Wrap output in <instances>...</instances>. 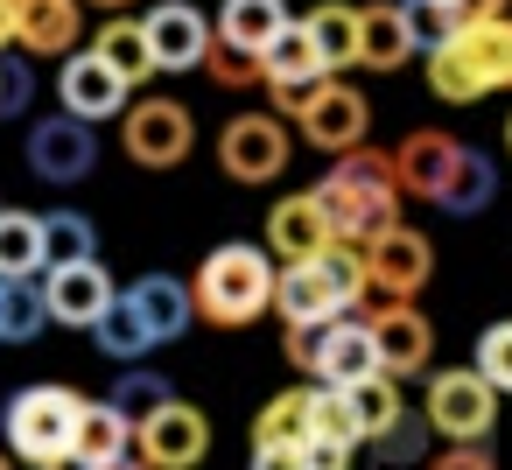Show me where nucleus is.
Returning <instances> with one entry per match:
<instances>
[{
	"label": "nucleus",
	"mask_w": 512,
	"mask_h": 470,
	"mask_svg": "<svg viewBox=\"0 0 512 470\" xmlns=\"http://www.w3.org/2000/svg\"><path fill=\"white\" fill-rule=\"evenodd\" d=\"M92 50H99L127 85H141V78L162 71V57H155V43H148V22H134V15H106V29L92 36Z\"/></svg>",
	"instance_id": "obj_25"
},
{
	"label": "nucleus",
	"mask_w": 512,
	"mask_h": 470,
	"mask_svg": "<svg viewBox=\"0 0 512 470\" xmlns=\"http://www.w3.org/2000/svg\"><path fill=\"white\" fill-rule=\"evenodd\" d=\"M288 22H295V15H288V0H225V8H218V43L260 57Z\"/></svg>",
	"instance_id": "obj_24"
},
{
	"label": "nucleus",
	"mask_w": 512,
	"mask_h": 470,
	"mask_svg": "<svg viewBox=\"0 0 512 470\" xmlns=\"http://www.w3.org/2000/svg\"><path fill=\"white\" fill-rule=\"evenodd\" d=\"M470 365H477V372H484L498 393H512V316H505V323H491V330H477Z\"/></svg>",
	"instance_id": "obj_39"
},
{
	"label": "nucleus",
	"mask_w": 512,
	"mask_h": 470,
	"mask_svg": "<svg viewBox=\"0 0 512 470\" xmlns=\"http://www.w3.org/2000/svg\"><path fill=\"white\" fill-rule=\"evenodd\" d=\"M190 288H197V316H204V323H218V330H246V323H260V316L274 309L281 267H274L267 246L232 239V246H211V253H204V267H197Z\"/></svg>",
	"instance_id": "obj_2"
},
{
	"label": "nucleus",
	"mask_w": 512,
	"mask_h": 470,
	"mask_svg": "<svg viewBox=\"0 0 512 470\" xmlns=\"http://www.w3.org/2000/svg\"><path fill=\"white\" fill-rule=\"evenodd\" d=\"M274 309H281V323H323V316H351V309L330 295V281H323V267H316V260H288V267H281Z\"/></svg>",
	"instance_id": "obj_22"
},
{
	"label": "nucleus",
	"mask_w": 512,
	"mask_h": 470,
	"mask_svg": "<svg viewBox=\"0 0 512 470\" xmlns=\"http://www.w3.org/2000/svg\"><path fill=\"white\" fill-rule=\"evenodd\" d=\"M29 470H50V463H29Z\"/></svg>",
	"instance_id": "obj_52"
},
{
	"label": "nucleus",
	"mask_w": 512,
	"mask_h": 470,
	"mask_svg": "<svg viewBox=\"0 0 512 470\" xmlns=\"http://www.w3.org/2000/svg\"><path fill=\"white\" fill-rule=\"evenodd\" d=\"M120 148L141 162V169H176L190 148H197V120L183 99H134L120 113Z\"/></svg>",
	"instance_id": "obj_6"
},
{
	"label": "nucleus",
	"mask_w": 512,
	"mask_h": 470,
	"mask_svg": "<svg viewBox=\"0 0 512 470\" xmlns=\"http://www.w3.org/2000/svg\"><path fill=\"white\" fill-rule=\"evenodd\" d=\"M414 50V29H407V8L400 0H372V8H358V64L365 71H400Z\"/></svg>",
	"instance_id": "obj_20"
},
{
	"label": "nucleus",
	"mask_w": 512,
	"mask_h": 470,
	"mask_svg": "<svg viewBox=\"0 0 512 470\" xmlns=\"http://www.w3.org/2000/svg\"><path fill=\"white\" fill-rule=\"evenodd\" d=\"M407 8V29H414V50L428 57V50H442L463 22H456V8H442V0H400Z\"/></svg>",
	"instance_id": "obj_40"
},
{
	"label": "nucleus",
	"mask_w": 512,
	"mask_h": 470,
	"mask_svg": "<svg viewBox=\"0 0 512 470\" xmlns=\"http://www.w3.org/2000/svg\"><path fill=\"white\" fill-rule=\"evenodd\" d=\"M141 22H148V43H155L162 71H204V57H211L218 29L190 8V0H162V8H148Z\"/></svg>",
	"instance_id": "obj_15"
},
{
	"label": "nucleus",
	"mask_w": 512,
	"mask_h": 470,
	"mask_svg": "<svg viewBox=\"0 0 512 470\" xmlns=\"http://www.w3.org/2000/svg\"><path fill=\"white\" fill-rule=\"evenodd\" d=\"M316 267H323V281H330V295H337L344 309H358V302H372V274H365V246H351V239H330V246L316 253Z\"/></svg>",
	"instance_id": "obj_36"
},
{
	"label": "nucleus",
	"mask_w": 512,
	"mask_h": 470,
	"mask_svg": "<svg viewBox=\"0 0 512 470\" xmlns=\"http://www.w3.org/2000/svg\"><path fill=\"white\" fill-rule=\"evenodd\" d=\"M78 421H85V393H71V386H22L8 400V414H0V435H8V449L22 463H57L78 442Z\"/></svg>",
	"instance_id": "obj_3"
},
{
	"label": "nucleus",
	"mask_w": 512,
	"mask_h": 470,
	"mask_svg": "<svg viewBox=\"0 0 512 470\" xmlns=\"http://www.w3.org/2000/svg\"><path fill=\"white\" fill-rule=\"evenodd\" d=\"M15 43V0H0V50Z\"/></svg>",
	"instance_id": "obj_48"
},
{
	"label": "nucleus",
	"mask_w": 512,
	"mask_h": 470,
	"mask_svg": "<svg viewBox=\"0 0 512 470\" xmlns=\"http://www.w3.org/2000/svg\"><path fill=\"white\" fill-rule=\"evenodd\" d=\"M491 15H512V0H456V22H491Z\"/></svg>",
	"instance_id": "obj_47"
},
{
	"label": "nucleus",
	"mask_w": 512,
	"mask_h": 470,
	"mask_svg": "<svg viewBox=\"0 0 512 470\" xmlns=\"http://www.w3.org/2000/svg\"><path fill=\"white\" fill-rule=\"evenodd\" d=\"M372 337H379V365L393 379H414L435 358V323L414 302H372Z\"/></svg>",
	"instance_id": "obj_14"
},
{
	"label": "nucleus",
	"mask_w": 512,
	"mask_h": 470,
	"mask_svg": "<svg viewBox=\"0 0 512 470\" xmlns=\"http://www.w3.org/2000/svg\"><path fill=\"white\" fill-rule=\"evenodd\" d=\"M316 197H323V211H330V225H337V239H351V246H372L379 232H393L400 225V176H393V155H372V148H351V155H337L330 162V176L316 183Z\"/></svg>",
	"instance_id": "obj_1"
},
{
	"label": "nucleus",
	"mask_w": 512,
	"mask_h": 470,
	"mask_svg": "<svg viewBox=\"0 0 512 470\" xmlns=\"http://www.w3.org/2000/svg\"><path fill=\"white\" fill-rule=\"evenodd\" d=\"M372 372H386V365H379L372 316H337V323H330V344H323V358H316V386H358V379H372Z\"/></svg>",
	"instance_id": "obj_19"
},
{
	"label": "nucleus",
	"mask_w": 512,
	"mask_h": 470,
	"mask_svg": "<svg viewBox=\"0 0 512 470\" xmlns=\"http://www.w3.org/2000/svg\"><path fill=\"white\" fill-rule=\"evenodd\" d=\"M85 36V0H15V50L22 57H71Z\"/></svg>",
	"instance_id": "obj_17"
},
{
	"label": "nucleus",
	"mask_w": 512,
	"mask_h": 470,
	"mask_svg": "<svg viewBox=\"0 0 512 470\" xmlns=\"http://www.w3.org/2000/svg\"><path fill=\"white\" fill-rule=\"evenodd\" d=\"M344 400H351V421H358V435H365V442H379V435L407 414V400H400V379H393V372H372V379L344 386Z\"/></svg>",
	"instance_id": "obj_31"
},
{
	"label": "nucleus",
	"mask_w": 512,
	"mask_h": 470,
	"mask_svg": "<svg viewBox=\"0 0 512 470\" xmlns=\"http://www.w3.org/2000/svg\"><path fill=\"white\" fill-rule=\"evenodd\" d=\"M92 162H99L92 120L57 113V120H36V127H29V169H36L43 183H85Z\"/></svg>",
	"instance_id": "obj_12"
},
{
	"label": "nucleus",
	"mask_w": 512,
	"mask_h": 470,
	"mask_svg": "<svg viewBox=\"0 0 512 470\" xmlns=\"http://www.w3.org/2000/svg\"><path fill=\"white\" fill-rule=\"evenodd\" d=\"M0 211H8V204H0Z\"/></svg>",
	"instance_id": "obj_54"
},
{
	"label": "nucleus",
	"mask_w": 512,
	"mask_h": 470,
	"mask_svg": "<svg viewBox=\"0 0 512 470\" xmlns=\"http://www.w3.org/2000/svg\"><path fill=\"white\" fill-rule=\"evenodd\" d=\"M0 71H8V78H0V120H8V113H29V92H36L29 64H15L8 50H0Z\"/></svg>",
	"instance_id": "obj_44"
},
{
	"label": "nucleus",
	"mask_w": 512,
	"mask_h": 470,
	"mask_svg": "<svg viewBox=\"0 0 512 470\" xmlns=\"http://www.w3.org/2000/svg\"><path fill=\"white\" fill-rule=\"evenodd\" d=\"M0 470H15V463H8V456H0Z\"/></svg>",
	"instance_id": "obj_51"
},
{
	"label": "nucleus",
	"mask_w": 512,
	"mask_h": 470,
	"mask_svg": "<svg viewBox=\"0 0 512 470\" xmlns=\"http://www.w3.org/2000/svg\"><path fill=\"white\" fill-rule=\"evenodd\" d=\"M50 323L43 274H0V344H36Z\"/></svg>",
	"instance_id": "obj_23"
},
{
	"label": "nucleus",
	"mask_w": 512,
	"mask_h": 470,
	"mask_svg": "<svg viewBox=\"0 0 512 470\" xmlns=\"http://www.w3.org/2000/svg\"><path fill=\"white\" fill-rule=\"evenodd\" d=\"M302 463H309V470H351V463H358V442H344V435H309V442H302Z\"/></svg>",
	"instance_id": "obj_43"
},
{
	"label": "nucleus",
	"mask_w": 512,
	"mask_h": 470,
	"mask_svg": "<svg viewBox=\"0 0 512 470\" xmlns=\"http://www.w3.org/2000/svg\"><path fill=\"white\" fill-rule=\"evenodd\" d=\"M442 8H456V0H442Z\"/></svg>",
	"instance_id": "obj_53"
},
{
	"label": "nucleus",
	"mask_w": 512,
	"mask_h": 470,
	"mask_svg": "<svg viewBox=\"0 0 512 470\" xmlns=\"http://www.w3.org/2000/svg\"><path fill=\"white\" fill-rule=\"evenodd\" d=\"M204 71H211L225 92H253V85H260V57H253V50H232V43H211Z\"/></svg>",
	"instance_id": "obj_41"
},
{
	"label": "nucleus",
	"mask_w": 512,
	"mask_h": 470,
	"mask_svg": "<svg viewBox=\"0 0 512 470\" xmlns=\"http://www.w3.org/2000/svg\"><path fill=\"white\" fill-rule=\"evenodd\" d=\"M134 449H141L148 470H197V463L211 456V421H204V407H190V400L176 393L169 407H155V414L134 428Z\"/></svg>",
	"instance_id": "obj_8"
},
{
	"label": "nucleus",
	"mask_w": 512,
	"mask_h": 470,
	"mask_svg": "<svg viewBox=\"0 0 512 470\" xmlns=\"http://www.w3.org/2000/svg\"><path fill=\"white\" fill-rule=\"evenodd\" d=\"M43 295H50V323H78V330H92L106 309H113V274L99 267V260H78V267H50L43 274Z\"/></svg>",
	"instance_id": "obj_16"
},
{
	"label": "nucleus",
	"mask_w": 512,
	"mask_h": 470,
	"mask_svg": "<svg viewBox=\"0 0 512 470\" xmlns=\"http://www.w3.org/2000/svg\"><path fill=\"white\" fill-rule=\"evenodd\" d=\"M330 239H337V225H330V211H323L316 190H295V197H281V204L267 211V246H274L281 260H316Z\"/></svg>",
	"instance_id": "obj_18"
},
{
	"label": "nucleus",
	"mask_w": 512,
	"mask_h": 470,
	"mask_svg": "<svg viewBox=\"0 0 512 470\" xmlns=\"http://www.w3.org/2000/svg\"><path fill=\"white\" fill-rule=\"evenodd\" d=\"M0 274H43V218L0 211Z\"/></svg>",
	"instance_id": "obj_37"
},
{
	"label": "nucleus",
	"mask_w": 512,
	"mask_h": 470,
	"mask_svg": "<svg viewBox=\"0 0 512 470\" xmlns=\"http://www.w3.org/2000/svg\"><path fill=\"white\" fill-rule=\"evenodd\" d=\"M302 22H309V36H316L323 64L344 78V71L358 64V8H344V0H323V8H309Z\"/></svg>",
	"instance_id": "obj_32"
},
{
	"label": "nucleus",
	"mask_w": 512,
	"mask_h": 470,
	"mask_svg": "<svg viewBox=\"0 0 512 470\" xmlns=\"http://www.w3.org/2000/svg\"><path fill=\"white\" fill-rule=\"evenodd\" d=\"M78 260H99V232H92V218H78V211H50V218H43V274H50V267H78Z\"/></svg>",
	"instance_id": "obj_34"
},
{
	"label": "nucleus",
	"mask_w": 512,
	"mask_h": 470,
	"mask_svg": "<svg viewBox=\"0 0 512 470\" xmlns=\"http://www.w3.org/2000/svg\"><path fill=\"white\" fill-rule=\"evenodd\" d=\"M316 435V386H288V393H274L260 414H253V442H288V449H302Z\"/></svg>",
	"instance_id": "obj_28"
},
{
	"label": "nucleus",
	"mask_w": 512,
	"mask_h": 470,
	"mask_svg": "<svg viewBox=\"0 0 512 470\" xmlns=\"http://www.w3.org/2000/svg\"><path fill=\"white\" fill-rule=\"evenodd\" d=\"M106 400H113V407H120V414H127V421H134V428H141V421H148V414H155V407H169V400H176V386H169V379H155V372H141V365H134V372H127V379H120V386H113V393H106Z\"/></svg>",
	"instance_id": "obj_38"
},
{
	"label": "nucleus",
	"mask_w": 512,
	"mask_h": 470,
	"mask_svg": "<svg viewBox=\"0 0 512 470\" xmlns=\"http://www.w3.org/2000/svg\"><path fill=\"white\" fill-rule=\"evenodd\" d=\"M421 64H428V92H435L442 106H477V99L491 92V85L477 78V64L463 57V43H456V36H449L442 50H428Z\"/></svg>",
	"instance_id": "obj_30"
},
{
	"label": "nucleus",
	"mask_w": 512,
	"mask_h": 470,
	"mask_svg": "<svg viewBox=\"0 0 512 470\" xmlns=\"http://www.w3.org/2000/svg\"><path fill=\"white\" fill-rule=\"evenodd\" d=\"M463 57L477 64V78L491 92H512V15H491V22H463L456 29Z\"/></svg>",
	"instance_id": "obj_27"
},
{
	"label": "nucleus",
	"mask_w": 512,
	"mask_h": 470,
	"mask_svg": "<svg viewBox=\"0 0 512 470\" xmlns=\"http://www.w3.org/2000/svg\"><path fill=\"white\" fill-rule=\"evenodd\" d=\"M295 127H302V141H309L316 155H351V148H365V134H372V106H365V92H358V85L323 78V85H309V92H302Z\"/></svg>",
	"instance_id": "obj_5"
},
{
	"label": "nucleus",
	"mask_w": 512,
	"mask_h": 470,
	"mask_svg": "<svg viewBox=\"0 0 512 470\" xmlns=\"http://www.w3.org/2000/svg\"><path fill=\"white\" fill-rule=\"evenodd\" d=\"M127 295H134V309L148 316V330H155L162 344H169V337H183V330L197 323V288H190V281H176V274H141Z\"/></svg>",
	"instance_id": "obj_21"
},
{
	"label": "nucleus",
	"mask_w": 512,
	"mask_h": 470,
	"mask_svg": "<svg viewBox=\"0 0 512 470\" xmlns=\"http://www.w3.org/2000/svg\"><path fill=\"white\" fill-rule=\"evenodd\" d=\"M246 470H309L302 463V449H288V442H253V463Z\"/></svg>",
	"instance_id": "obj_46"
},
{
	"label": "nucleus",
	"mask_w": 512,
	"mask_h": 470,
	"mask_svg": "<svg viewBox=\"0 0 512 470\" xmlns=\"http://www.w3.org/2000/svg\"><path fill=\"white\" fill-rule=\"evenodd\" d=\"M491 197H498V169H491L484 148L463 141V162H456V176H449V190H442V211H449V218H477Z\"/></svg>",
	"instance_id": "obj_33"
},
{
	"label": "nucleus",
	"mask_w": 512,
	"mask_h": 470,
	"mask_svg": "<svg viewBox=\"0 0 512 470\" xmlns=\"http://www.w3.org/2000/svg\"><path fill=\"white\" fill-rule=\"evenodd\" d=\"M85 8H99V15H120V8H134V0H85Z\"/></svg>",
	"instance_id": "obj_49"
},
{
	"label": "nucleus",
	"mask_w": 512,
	"mask_h": 470,
	"mask_svg": "<svg viewBox=\"0 0 512 470\" xmlns=\"http://www.w3.org/2000/svg\"><path fill=\"white\" fill-rule=\"evenodd\" d=\"M218 162H225L232 183H274V176L295 162L288 120H281V113H239V120H225V134H218Z\"/></svg>",
	"instance_id": "obj_7"
},
{
	"label": "nucleus",
	"mask_w": 512,
	"mask_h": 470,
	"mask_svg": "<svg viewBox=\"0 0 512 470\" xmlns=\"http://www.w3.org/2000/svg\"><path fill=\"white\" fill-rule=\"evenodd\" d=\"M505 148H512V120H505Z\"/></svg>",
	"instance_id": "obj_50"
},
{
	"label": "nucleus",
	"mask_w": 512,
	"mask_h": 470,
	"mask_svg": "<svg viewBox=\"0 0 512 470\" xmlns=\"http://www.w3.org/2000/svg\"><path fill=\"white\" fill-rule=\"evenodd\" d=\"M0 78H8V71H0Z\"/></svg>",
	"instance_id": "obj_55"
},
{
	"label": "nucleus",
	"mask_w": 512,
	"mask_h": 470,
	"mask_svg": "<svg viewBox=\"0 0 512 470\" xmlns=\"http://www.w3.org/2000/svg\"><path fill=\"white\" fill-rule=\"evenodd\" d=\"M92 344H99L106 358H120V365H141V358H148L162 337L148 330V316H141V309H134V295L120 288V295H113V309L92 323Z\"/></svg>",
	"instance_id": "obj_26"
},
{
	"label": "nucleus",
	"mask_w": 512,
	"mask_h": 470,
	"mask_svg": "<svg viewBox=\"0 0 512 470\" xmlns=\"http://www.w3.org/2000/svg\"><path fill=\"white\" fill-rule=\"evenodd\" d=\"M323 78H337V71L323 64V50H316L309 22H288V29L260 50V85L274 92V106H281V113H295V106H302V92H309V85H323Z\"/></svg>",
	"instance_id": "obj_10"
},
{
	"label": "nucleus",
	"mask_w": 512,
	"mask_h": 470,
	"mask_svg": "<svg viewBox=\"0 0 512 470\" xmlns=\"http://www.w3.org/2000/svg\"><path fill=\"white\" fill-rule=\"evenodd\" d=\"M428 414H400L379 442H372V470H428L435 456H428Z\"/></svg>",
	"instance_id": "obj_35"
},
{
	"label": "nucleus",
	"mask_w": 512,
	"mask_h": 470,
	"mask_svg": "<svg viewBox=\"0 0 512 470\" xmlns=\"http://www.w3.org/2000/svg\"><path fill=\"white\" fill-rule=\"evenodd\" d=\"M428 470H498V463H491V449H484V442H449Z\"/></svg>",
	"instance_id": "obj_45"
},
{
	"label": "nucleus",
	"mask_w": 512,
	"mask_h": 470,
	"mask_svg": "<svg viewBox=\"0 0 512 470\" xmlns=\"http://www.w3.org/2000/svg\"><path fill=\"white\" fill-rule=\"evenodd\" d=\"M127 92H134V85H127L99 50H71L64 71H57V99H64V113H78V120H92V127H99V120H120V113L134 106Z\"/></svg>",
	"instance_id": "obj_11"
},
{
	"label": "nucleus",
	"mask_w": 512,
	"mask_h": 470,
	"mask_svg": "<svg viewBox=\"0 0 512 470\" xmlns=\"http://www.w3.org/2000/svg\"><path fill=\"white\" fill-rule=\"evenodd\" d=\"M71 449L92 456V463L106 470V463L134 456V421H127L113 400H85V421H78V442H71Z\"/></svg>",
	"instance_id": "obj_29"
},
{
	"label": "nucleus",
	"mask_w": 512,
	"mask_h": 470,
	"mask_svg": "<svg viewBox=\"0 0 512 470\" xmlns=\"http://www.w3.org/2000/svg\"><path fill=\"white\" fill-rule=\"evenodd\" d=\"M365 274H372V302H414L435 274V246L414 225H393L365 246Z\"/></svg>",
	"instance_id": "obj_9"
},
{
	"label": "nucleus",
	"mask_w": 512,
	"mask_h": 470,
	"mask_svg": "<svg viewBox=\"0 0 512 470\" xmlns=\"http://www.w3.org/2000/svg\"><path fill=\"white\" fill-rule=\"evenodd\" d=\"M330 323H337V316H323V323H288V365H295V372L316 379V358H323V344H330Z\"/></svg>",
	"instance_id": "obj_42"
},
{
	"label": "nucleus",
	"mask_w": 512,
	"mask_h": 470,
	"mask_svg": "<svg viewBox=\"0 0 512 470\" xmlns=\"http://www.w3.org/2000/svg\"><path fill=\"white\" fill-rule=\"evenodd\" d=\"M421 414L442 442H484L491 421H498V386L477 365H442V372H428Z\"/></svg>",
	"instance_id": "obj_4"
},
{
	"label": "nucleus",
	"mask_w": 512,
	"mask_h": 470,
	"mask_svg": "<svg viewBox=\"0 0 512 470\" xmlns=\"http://www.w3.org/2000/svg\"><path fill=\"white\" fill-rule=\"evenodd\" d=\"M456 162H463V141H456V134H435V127H414V134L393 148V176H400V190L421 197V204H442Z\"/></svg>",
	"instance_id": "obj_13"
}]
</instances>
